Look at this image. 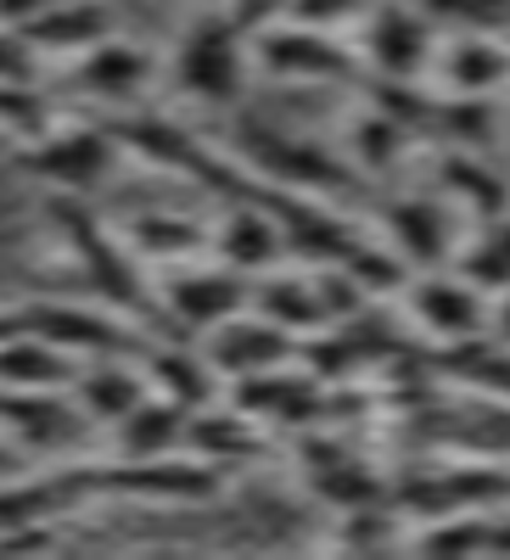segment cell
I'll return each instance as SVG.
<instances>
[{"label":"cell","mask_w":510,"mask_h":560,"mask_svg":"<svg viewBox=\"0 0 510 560\" xmlns=\"http://www.w3.org/2000/svg\"><path fill=\"white\" fill-rule=\"evenodd\" d=\"M23 158V174H34L39 185H51L57 197H90L96 185L118 168L124 147L113 124H96V118H79V124H51L39 140L18 147Z\"/></svg>","instance_id":"1"},{"label":"cell","mask_w":510,"mask_h":560,"mask_svg":"<svg viewBox=\"0 0 510 560\" xmlns=\"http://www.w3.org/2000/svg\"><path fill=\"white\" fill-rule=\"evenodd\" d=\"M169 68H174V84H179L192 102H202V107L236 102V96H242V79H247L242 28L230 23L224 12H202L192 28L179 34Z\"/></svg>","instance_id":"2"},{"label":"cell","mask_w":510,"mask_h":560,"mask_svg":"<svg viewBox=\"0 0 510 560\" xmlns=\"http://www.w3.org/2000/svg\"><path fill=\"white\" fill-rule=\"evenodd\" d=\"M152 303L179 325V331L202 337V331H213V325H224L230 314H242V308L253 303V292H247V275L224 269L219 258H213V264L197 258V264H174V269H163Z\"/></svg>","instance_id":"3"},{"label":"cell","mask_w":510,"mask_h":560,"mask_svg":"<svg viewBox=\"0 0 510 560\" xmlns=\"http://www.w3.org/2000/svg\"><path fill=\"white\" fill-rule=\"evenodd\" d=\"M23 331L45 337L51 348L84 359H107V353H141L147 337H135V325L124 314H102V308H79V303H57V298H39L23 303Z\"/></svg>","instance_id":"4"},{"label":"cell","mask_w":510,"mask_h":560,"mask_svg":"<svg viewBox=\"0 0 510 560\" xmlns=\"http://www.w3.org/2000/svg\"><path fill=\"white\" fill-rule=\"evenodd\" d=\"M73 68H68V84L79 90L84 102H96V107H135L152 90V73H158V62H152V51L147 45H135V39H124V34H107V39H96L90 51H79V57H68Z\"/></svg>","instance_id":"5"},{"label":"cell","mask_w":510,"mask_h":560,"mask_svg":"<svg viewBox=\"0 0 510 560\" xmlns=\"http://www.w3.org/2000/svg\"><path fill=\"white\" fill-rule=\"evenodd\" d=\"M79 432H90V420L73 409L68 393L0 387V438H12L34 454H51V448H68Z\"/></svg>","instance_id":"6"},{"label":"cell","mask_w":510,"mask_h":560,"mask_svg":"<svg viewBox=\"0 0 510 560\" xmlns=\"http://www.w3.org/2000/svg\"><path fill=\"white\" fill-rule=\"evenodd\" d=\"M152 387L141 376V359L135 353H107V359H84L73 370V409L90 420V427H113V420H124L135 404H141Z\"/></svg>","instance_id":"7"},{"label":"cell","mask_w":510,"mask_h":560,"mask_svg":"<svg viewBox=\"0 0 510 560\" xmlns=\"http://www.w3.org/2000/svg\"><path fill=\"white\" fill-rule=\"evenodd\" d=\"M202 353L213 364V376H258V370L281 364L287 359V331L281 325H269L264 314L247 319V314H230L224 325H213V331H202Z\"/></svg>","instance_id":"8"},{"label":"cell","mask_w":510,"mask_h":560,"mask_svg":"<svg viewBox=\"0 0 510 560\" xmlns=\"http://www.w3.org/2000/svg\"><path fill=\"white\" fill-rule=\"evenodd\" d=\"M113 236L135 264H147V269H174V264L208 258V224L179 219V213H135L113 230Z\"/></svg>","instance_id":"9"},{"label":"cell","mask_w":510,"mask_h":560,"mask_svg":"<svg viewBox=\"0 0 510 560\" xmlns=\"http://www.w3.org/2000/svg\"><path fill=\"white\" fill-rule=\"evenodd\" d=\"M141 376H147V387L158 393V398H169V404H179L185 415L192 409H202L208 398H213V364H208V353L197 348V342H169V348H158L152 337L141 342Z\"/></svg>","instance_id":"10"},{"label":"cell","mask_w":510,"mask_h":560,"mask_svg":"<svg viewBox=\"0 0 510 560\" xmlns=\"http://www.w3.org/2000/svg\"><path fill=\"white\" fill-rule=\"evenodd\" d=\"M281 247H287V236H281V224H275V213H264V208H230V213L208 230V253H213L224 269H236V275H264V269H275Z\"/></svg>","instance_id":"11"},{"label":"cell","mask_w":510,"mask_h":560,"mask_svg":"<svg viewBox=\"0 0 510 560\" xmlns=\"http://www.w3.org/2000/svg\"><path fill=\"white\" fill-rule=\"evenodd\" d=\"M39 57H79L90 51L96 39L113 34V12L102 7V0H57V7H45L34 23L18 28Z\"/></svg>","instance_id":"12"},{"label":"cell","mask_w":510,"mask_h":560,"mask_svg":"<svg viewBox=\"0 0 510 560\" xmlns=\"http://www.w3.org/2000/svg\"><path fill=\"white\" fill-rule=\"evenodd\" d=\"M185 420H192V415H185L179 404L147 393L124 420L107 427L113 432V459H158V454L185 448Z\"/></svg>","instance_id":"13"},{"label":"cell","mask_w":510,"mask_h":560,"mask_svg":"<svg viewBox=\"0 0 510 560\" xmlns=\"http://www.w3.org/2000/svg\"><path fill=\"white\" fill-rule=\"evenodd\" d=\"M79 359L51 348L45 337H12L0 342V387H23V393H68L73 387Z\"/></svg>","instance_id":"14"},{"label":"cell","mask_w":510,"mask_h":560,"mask_svg":"<svg viewBox=\"0 0 510 560\" xmlns=\"http://www.w3.org/2000/svg\"><path fill=\"white\" fill-rule=\"evenodd\" d=\"M253 51L269 73H292V79H326V73L348 68V57H337L332 45L320 34H309V28H275V34H264L253 45Z\"/></svg>","instance_id":"15"},{"label":"cell","mask_w":510,"mask_h":560,"mask_svg":"<svg viewBox=\"0 0 510 560\" xmlns=\"http://www.w3.org/2000/svg\"><path fill=\"white\" fill-rule=\"evenodd\" d=\"M57 124V102L39 90V79H0V140L28 147Z\"/></svg>","instance_id":"16"},{"label":"cell","mask_w":510,"mask_h":560,"mask_svg":"<svg viewBox=\"0 0 510 560\" xmlns=\"http://www.w3.org/2000/svg\"><path fill=\"white\" fill-rule=\"evenodd\" d=\"M505 73H510V57L494 39H454L449 57H443V79H449V90H460V96H477V90L505 84Z\"/></svg>","instance_id":"17"},{"label":"cell","mask_w":510,"mask_h":560,"mask_svg":"<svg viewBox=\"0 0 510 560\" xmlns=\"http://www.w3.org/2000/svg\"><path fill=\"white\" fill-rule=\"evenodd\" d=\"M370 51H376V62L387 73H415L421 68V51H427V28L421 18H409V12H382L376 28H370Z\"/></svg>","instance_id":"18"},{"label":"cell","mask_w":510,"mask_h":560,"mask_svg":"<svg viewBox=\"0 0 510 560\" xmlns=\"http://www.w3.org/2000/svg\"><path fill=\"white\" fill-rule=\"evenodd\" d=\"M258 314L292 337L298 325H314L326 308H320V298L303 287V280H281V275H275V280H264V287H258Z\"/></svg>","instance_id":"19"},{"label":"cell","mask_w":510,"mask_h":560,"mask_svg":"<svg viewBox=\"0 0 510 560\" xmlns=\"http://www.w3.org/2000/svg\"><path fill=\"white\" fill-rule=\"evenodd\" d=\"M415 314H421L427 325H438V331H466V325H477V298L466 287L438 280V287L415 292Z\"/></svg>","instance_id":"20"},{"label":"cell","mask_w":510,"mask_h":560,"mask_svg":"<svg viewBox=\"0 0 510 560\" xmlns=\"http://www.w3.org/2000/svg\"><path fill=\"white\" fill-rule=\"evenodd\" d=\"M0 79H39V51L7 23H0Z\"/></svg>","instance_id":"21"},{"label":"cell","mask_w":510,"mask_h":560,"mask_svg":"<svg viewBox=\"0 0 510 560\" xmlns=\"http://www.w3.org/2000/svg\"><path fill=\"white\" fill-rule=\"evenodd\" d=\"M45 7H57V0H0V23H7V28H23V23H34Z\"/></svg>","instance_id":"22"},{"label":"cell","mask_w":510,"mask_h":560,"mask_svg":"<svg viewBox=\"0 0 510 560\" xmlns=\"http://www.w3.org/2000/svg\"><path fill=\"white\" fill-rule=\"evenodd\" d=\"M23 337V303H0V342Z\"/></svg>","instance_id":"23"},{"label":"cell","mask_w":510,"mask_h":560,"mask_svg":"<svg viewBox=\"0 0 510 560\" xmlns=\"http://www.w3.org/2000/svg\"><path fill=\"white\" fill-rule=\"evenodd\" d=\"M192 7H202V12H219V7H230V0H192Z\"/></svg>","instance_id":"24"}]
</instances>
